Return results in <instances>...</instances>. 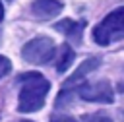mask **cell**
<instances>
[{"label":"cell","instance_id":"cell-1","mask_svg":"<svg viewBox=\"0 0 124 122\" xmlns=\"http://www.w3.org/2000/svg\"><path fill=\"white\" fill-rule=\"evenodd\" d=\"M17 81L21 83L19 99H17V110L19 112H37L39 108H43L46 93L50 89L48 79L37 72H31V74L19 76Z\"/></svg>","mask_w":124,"mask_h":122},{"label":"cell","instance_id":"cell-2","mask_svg":"<svg viewBox=\"0 0 124 122\" xmlns=\"http://www.w3.org/2000/svg\"><path fill=\"white\" fill-rule=\"evenodd\" d=\"M120 39H124V6L108 12L93 29V41L101 46Z\"/></svg>","mask_w":124,"mask_h":122},{"label":"cell","instance_id":"cell-3","mask_svg":"<svg viewBox=\"0 0 124 122\" xmlns=\"http://www.w3.org/2000/svg\"><path fill=\"white\" fill-rule=\"evenodd\" d=\"M54 54H56V45L50 37H35L29 43H25L21 48L23 60L29 64H39V66L50 62Z\"/></svg>","mask_w":124,"mask_h":122},{"label":"cell","instance_id":"cell-4","mask_svg":"<svg viewBox=\"0 0 124 122\" xmlns=\"http://www.w3.org/2000/svg\"><path fill=\"white\" fill-rule=\"evenodd\" d=\"M78 95L89 103H112L114 101V91L107 79H99L95 83H83L78 89Z\"/></svg>","mask_w":124,"mask_h":122},{"label":"cell","instance_id":"cell-5","mask_svg":"<svg viewBox=\"0 0 124 122\" xmlns=\"http://www.w3.org/2000/svg\"><path fill=\"white\" fill-rule=\"evenodd\" d=\"M99 64H101V60L97 58V56H93V58H87V60H83L79 66H78V70L64 81V85H62V89H74V85H78V83H81L83 81V77L87 76V74H91L93 70H97L99 68Z\"/></svg>","mask_w":124,"mask_h":122},{"label":"cell","instance_id":"cell-6","mask_svg":"<svg viewBox=\"0 0 124 122\" xmlns=\"http://www.w3.org/2000/svg\"><path fill=\"white\" fill-rule=\"evenodd\" d=\"M62 12V2L58 0H33L31 14L39 19H50Z\"/></svg>","mask_w":124,"mask_h":122},{"label":"cell","instance_id":"cell-7","mask_svg":"<svg viewBox=\"0 0 124 122\" xmlns=\"http://www.w3.org/2000/svg\"><path fill=\"white\" fill-rule=\"evenodd\" d=\"M85 27V21H72V19H62L58 23H54V29L64 33L66 37H70L72 41L79 43L81 41V31Z\"/></svg>","mask_w":124,"mask_h":122},{"label":"cell","instance_id":"cell-8","mask_svg":"<svg viewBox=\"0 0 124 122\" xmlns=\"http://www.w3.org/2000/svg\"><path fill=\"white\" fill-rule=\"evenodd\" d=\"M74 62V48L70 45H62L60 54H58V64H56V72H66L70 68V64Z\"/></svg>","mask_w":124,"mask_h":122},{"label":"cell","instance_id":"cell-9","mask_svg":"<svg viewBox=\"0 0 124 122\" xmlns=\"http://www.w3.org/2000/svg\"><path fill=\"white\" fill-rule=\"evenodd\" d=\"M81 120H83V122H112V120H110V116H108V114H105V112L85 114V116H83Z\"/></svg>","mask_w":124,"mask_h":122},{"label":"cell","instance_id":"cell-10","mask_svg":"<svg viewBox=\"0 0 124 122\" xmlns=\"http://www.w3.org/2000/svg\"><path fill=\"white\" fill-rule=\"evenodd\" d=\"M10 70H12V62H10L6 56H2V54H0V79H2L4 76H8V74H10Z\"/></svg>","mask_w":124,"mask_h":122},{"label":"cell","instance_id":"cell-11","mask_svg":"<svg viewBox=\"0 0 124 122\" xmlns=\"http://www.w3.org/2000/svg\"><path fill=\"white\" fill-rule=\"evenodd\" d=\"M50 122H83V120H78V118H72L66 114H54V116H50Z\"/></svg>","mask_w":124,"mask_h":122},{"label":"cell","instance_id":"cell-12","mask_svg":"<svg viewBox=\"0 0 124 122\" xmlns=\"http://www.w3.org/2000/svg\"><path fill=\"white\" fill-rule=\"evenodd\" d=\"M2 17H4V6H2V2H0V21H2Z\"/></svg>","mask_w":124,"mask_h":122},{"label":"cell","instance_id":"cell-13","mask_svg":"<svg viewBox=\"0 0 124 122\" xmlns=\"http://www.w3.org/2000/svg\"><path fill=\"white\" fill-rule=\"evenodd\" d=\"M10 2H14V0H10Z\"/></svg>","mask_w":124,"mask_h":122},{"label":"cell","instance_id":"cell-14","mask_svg":"<svg viewBox=\"0 0 124 122\" xmlns=\"http://www.w3.org/2000/svg\"><path fill=\"white\" fill-rule=\"evenodd\" d=\"M23 122H27V120H23Z\"/></svg>","mask_w":124,"mask_h":122}]
</instances>
